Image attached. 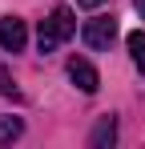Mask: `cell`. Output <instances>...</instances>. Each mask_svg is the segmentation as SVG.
<instances>
[{"instance_id": "3", "label": "cell", "mask_w": 145, "mask_h": 149, "mask_svg": "<svg viewBox=\"0 0 145 149\" xmlns=\"http://www.w3.org/2000/svg\"><path fill=\"white\" fill-rule=\"evenodd\" d=\"M24 45H28V24L20 16H4L0 20V49L4 52H20Z\"/></svg>"}, {"instance_id": "2", "label": "cell", "mask_w": 145, "mask_h": 149, "mask_svg": "<svg viewBox=\"0 0 145 149\" xmlns=\"http://www.w3.org/2000/svg\"><path fill=\"white\" fill-rule=\"evenodd\" d=\"M113 36H117V20L113 16H93V20H85V28H81V40L89 49H109Z\"/></svg>"}, {"instance_id": "7", "label": "cell", "mask_w": 145, "mask_h": 149, "mask_svg": "<svg viewBox=\"0 0 145 149\" xmlns=\"http://www.w3.org/2000/svg\"><path fill=\"white\" fill-rule=\"evenodd\" d=\"M20 133H24V121H20V117H0V145L16 141Z\"/></svg>"}, {"instance_id": "9", "label": "cell", "mask_w": 145, "mask_h": 149, "mask_svg": "<svg viewBox=\"0 0 145 149\" xmlns=\"http://www.w3.org/2000/svg\"><path fill=\"white\" fill-rule=\"evenodd\" d=\"M77 4H81V8H101L105 0H77Z\"/></svg>"}, {"instance_id": "5", "label": "cell", "mask_w": 145, "mask_h": 149, "mask_svg": "<svg viewBox=\"0 0 145 149\" xmlns=\"http://www.w3.org/2000/svg\"><path fill=\"white\" fill-rule=\"evenodd\" d=\"M113 141H117V117H101L97 129L89 133V145H93V149H105V145H113Z\"/></svg>"}, {"instance_id": "6", "label": "cell", "mask_w": 145, "mask_h": 149, "mask_svg": "<svg viewBox=\"0 0 145 149\" xmlns=\"http://www.w3.org/2000/svg\"><path fill=\"white\" fill-rule=\"evenodd\" d=\"M125 45H129V61H133V69L145 73V32H141V28H133V32L125 36Z\"/></svg>"}, {"instance_id": "4", "label": "cell", "mask_w": 145, "mask_h": 149, "mask_svg": "<svg viewBox=\"0 0 145 149\" xmlns=\"http://www.w3.org/2000/svg\"><path fill=\"white\" fill-rule=\"evenodd\" d=\"M69 81L81 89V93H97V89H101V77H97V69L85 61V56H72L69 61Z\"/></svg>"}, {"instance_id": "1", "label": "cell", "mask_w": 145, "mask_h": 149, "mask_svg": "<svg viewBox=\"0 0 145 149\" xmlns=\"http://www.w3.org/2000/svg\"><path fill=\"white\" fill-rule=\"evenodd\" d=\"M72 32H77V16H72L69 4H56L48 12V20H40V32H36V49L40 52H52L56 45H65Z\"/></svg>"}, {"instance_id": "10", "label": "cell", "mask_w": 145, "mask_h": 149, "mask_svg": "<svg viewBox=\"0 0 145 149\" xmlns=\"http://www.w3.org/2000/svg\"><path fill=\"white\" fill-rule=\"evenodd\" d=\"M133 4H137V12H141V16H145V0H133Z\"/></svg>"}, {"instance_id": "8", "label": "cell", "mask_w": 145, "mask_h": 149, "mask_svg": "<svg viewBox=\"0 0 145 149\" xmlns=\"http://www.w3.org/2000/svg\"><path fill=\"white\" fill-rule=\"evenodd\" d=\"M0 93H4V97H12V101H20V89H16V81L8 77L4 65H0Z\"/></svg>"}]
</instances>
